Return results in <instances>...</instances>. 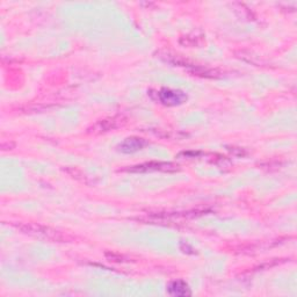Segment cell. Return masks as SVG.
Returning a JSON list of instances; mask_svg holds the SVG:
<instances>
[{"instance_id": "cell-1", "label": "cell", "mask_w": 297, "mask_h": 297, "mask_svg": "<svg viewBox=\"0 0 297 297\" xmlns=\"http://www.w3.org/2000/svg\"><path fill=\"white\" fill-rule=\"evenodd\" d=\"M157 101L165 106H178L187 100V95L182 91L171 88H163L156 93Z\"/></svg>"}, {"instance_id": "cell-2", "label": "cell", "mask_w": 297, "mask_h": 297, "mask_svg": "<svg viewBox=\"0 0 297 297\" xmlns=\"http://www.w3.org/2000/svg\"><path fill=\"white\" fill-rule=\"evenodd\" d=\"M145 144H147V142H145L143 138H140V137H130V138H127V140H124L122 143L120 144V151L123 153H134V152H137L138 150H141V148H143L145 147Z\"/></svg>"}, {"instance_id": "cell-3", "label": "cell", "mask_w": 297, "mask_h": 297, "mask_svg": "<svg viewBox=\"0 0 297 297\" xmlns=\"http://www.w3.org/2000/svg\"><path fill=\"white\" fill-rule=\"evenodd\" d=\"M26 232L27 233H34L36 236H43L44 238H48V239H56L60 240L62 239V236L57 231H51V232H48L49 229L47 227L36 225V224H28V225H25Z\"/></svg>"}, {"instance_id": "cell-4", "label": "cell", "mask_w": 297, "mask_h": 297, "mask_svg": "<svg viewBox=\"0 0 297 297\" xmlns=\"http://www.w3.org/2000/svg\"><path fill=\"white\" fill-rule=\"evenodd\" d=\"M167 292L172 296H188L191 295V289L188 288L187 283L177 280V281H172L167 286Z\"/></svg>"}, {"instance_id": "cell-5", "label": "cell", "mask_w": 297, "mask_h": 297, "mask_svg": "<svg viewBox=\"0 0 297 297\" xmlns=\"http://www.w3.org/2000/svg\"><path fill=\"white\" fill-rule=\"evenodd\" d=\"M170 171V170H175V166L173 164H167V163H148V164H143L138 165V166H134L131 168V172H143V171Z\"/></svg>"}, {"instance_id": "cell-6", "label": "cell", "mask_w": 297, "mask_h": 297, "mask_svg": "<svg viewBox=\"0 0 297 297\" xmlns=\"http://www.w3.org/2000/svg\"><path fill=\"white\" fill-rule=\"evenodd\" d=\"M117 126H119V121H117L115 117H113V119L100 121V122L96 124L95 128H98L99 131H108L113 129V128H116Z\"/></svg>"}]
</instances>
